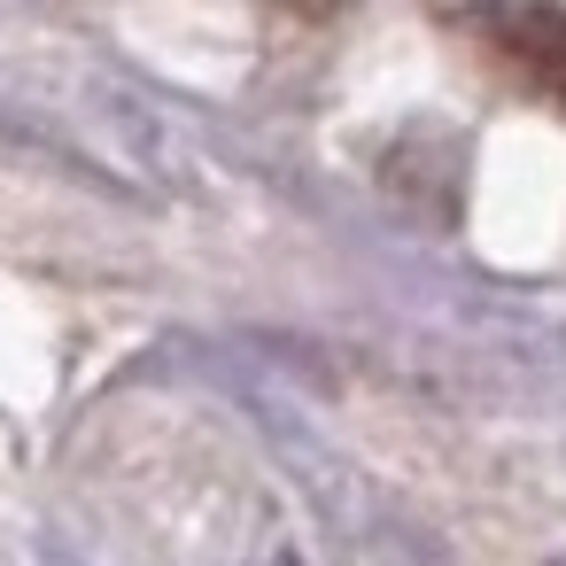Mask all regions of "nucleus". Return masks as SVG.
<instances>
[{
  "label": "nucleus",
  "instance_id": "1",
  "mask_svg": "<svg viewBox=\"0 0 566 566\" xmlns=\"http://www.w3.org/2000/svg\"><path fill=\"white\" fill-rule=\"evenodd\" d=\"M489 40L512 48V63L566 102V9H504L489 17Z\"/></svg>",
  "mask_w": 566,
  "mask_h": 566
},
{
  "label": "nucleus",
  "instance_id": "2",
  "mask_svg": "<svg viewBox=\"0 0 566 566\" xmlns=\"http://www.w3.org/2000/svg\"><path fill=\"white\" fill-rule=\"evenodd\" d=\"M558 566H566V558H558Z\"/></svg>",
  "mask_w": 566,
  "mask_h": 566
}]
</instances>
